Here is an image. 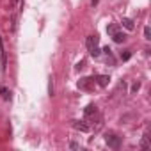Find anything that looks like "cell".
I'll return each mask as SVG.
<instances>
[{"mask_svg":"<svg viewBox=\"0 0 151 151\" xmlns=\"http://www.w3.org/2000/svg\"><path fill=\"white\" fill-rule=\"evenodd\" d=\"M105 142H107V146L112 147V149H119V147H121V137H117V135L112 133V132L105 135Z\"/></svg>","mask_w":151,"mask_h":151,"instance_id":"obj_1","label":"cell"},{"mask_svg":"<svg viewBox=\"0 0 151 151\" xmlns=\"http://www.w3.org/2000/svg\"><path fill=\"white\" fill-rule=\"evenodd\" d=\"M93 82H94V78H80L77 85H78L80 91H91L93 89Z\"/></svg>","mask_w":151,"mask_h":151,"instance_id":"obj_2","label":"cell"},{"mask_svg":"<svg viewBox=\"0 0 151 151\" xmlns=\"http://www.w3.org/2000/svg\"><path fill=\"white\" fill-rule=\"evenodd\" d=\"M0 62H2V73H6L7 71V55H6V48H4L2 37H0Z\"/></svg>","mask_w":151,"mask_h":151,"instance_id":"obj_3","label":"cell"},{"mask_svg":"<svg viewBox=\"0 0 151 151\" xmlns=\"http://www.w3.org/2000/svg\"><path fill=\"white\" fill-rule=\"evenodd\" d=\"M98 114V107L96 105H87V107H85V109H84V116L85 117H93V116H96Z\"/></svg>","mask_w":151,"mask_h":151,"instance_id":"obj_4","label":"cell"},{"mask_svg":"<svg viewBox=\"0 0 151 151\" xmlns=\"http://www.w3.org/2000/svg\"><path fill=\"white\" fill-rule=\"evenodd\" d=\"M71 123H73V128H75V130H78V132H89L91 130V126L85 124L84 121H71Z\"/></svg>","mask_w":151,"mask_h":151,"instance_id":"obj_5","label":"cell"},{"mask_svg":"<svg viewBox=\"0 0 151 151\" xmlns=\"http://www.w3.org/2000/svg\"><path fill=\"white\" fill-rule=\"evenodd\" d=\"M109 82H110V77L109 75H98L96 77V84L100 85V87H107Z\"/></svg>","mask_w":151,"mask_h":151,"instance_id":"obj_6","label":"cell"},{"mask_svg":"<svg viewBox=\"0 0 151 151\" xmlns=\"http://www.w3.org/2000/svg\"><path fill=\"white\" fill-rule=\"evenodd\" d=\"M112 39H114V43H124V41H126V34L117 30V32L112 34Z\"/></svg>","mask_w":151,"mask_h":151,"instance_id":"obj_7","label":"cell"},{"mask_svg":"<svg viewBox=\"0 0 151 151\" xmlns=\"http://www.w3.org/2000/svg\"><path fill=\"white\" fill-rule=\"evenodd\" d=\"M123 27L126 29V30H133L135 29V23H133V20H130V18H123Z\"/></svg>","mask_w":151,"mask_h":151,"instance_id":"obj_8","label":"cell"},{"mask_svg":"<svg viewBox=\"0 0 151 151\" xmlns=\"http://www.w3.org/2000/svg\"><path fill=\"white\" fill-rule=\"evenodd\" d=\"M85 45H87L89 50H91L93 46H96V45H98V36H89L87 39H85Z\"/></svg>","mask_w":151,"mask_h":151,"instance_id":"obj_9","label":"cell"},{"mask_svg":"<svg viewBox=\"0 0 151 151\" xmlns=\"http://www.w3.org/2000/svg\"><path fill=\"white\" fill-rule=\"evenodd\" d=\"M151 147V144H149V137H147V133L142 137V140H140V149H149Z\"/></svg>","mask_w":151,"mask_h":151,"instance_id":"obj_10","label":"cell"},{"mask_svg":"<svg viewBox=\"0 0 151 151\" xmlns=\"http://www.w3.org/2000/svg\"><path fill=\"white\" fill-rule=\"evenodd\" d=\"M0 94H2L4 100H9V98H11V93H9L7 87H0Z\"/></svg>","mask_w":151,"mask_h":151,"instance_id":"obj_11","label":"cell"},{"mask_svg":"<svg viewBox=\"0 0 151 151\" xmlns=\"http://www.w3.org/2000/svg\"><path fill=\"white\" fill-rule=\"evenodd\" d=\"M89 53H91L93 57H100V53H101V50H100L98 46H93V48L89 50Z\"/></svg>","mask_w":151,"mask_h":151,"instance_id":"obj_12","label":"cell"},{"mask_svg":"<svg viewBox=\"0 0 151 151\" xmlns=\"http://www.w3.org/2000/svg\"><path fill=\"white\" fill-rule=\"evenodd\" d=\"M144 39H146V41L151 39V29H149V27H144Z\"/></svg>","mask_w":151,"mask_h":151,"instance_id":"obj_13","label":"cell"},{"mask_svg":"<svg viewBox=\"0 0 151 151\" xmlns=\"http://www.w3.org/2000/svg\"><path fill=\"white\" fill-rule=\"evenodd\" d=\"M130 57H132V52H130V50H126V52H121V59H123V60H128Z\"/></svg>","mask_w":151,"mask_h":151,"instance_id":"obj_14","label":"cell"},{"mask_svg":"<svg viewBox=\"0 0 151 151\" xmlns=\"http://www.w3.org/2000/svg\"><path fill=\"white\" fill-rule=\"evenodd\" d=\"M117 30H119L117 25H109V27H107V32H109V34H114V32H117Z\"/></svg>","mask_w":151,"mask_h":151,"instance_id":"obj_15","label":"cell"},{"mask_svg":"<svg viewBox=\"0 0 151 151\" xmlns=\"http://www.w3.org/2000/svg\"><path fill=\"white\" fill-rule=\"evenodd\" d=\"M48 94L53 96V78L50 77V82H48Z\"/></svg>","mask_w":151,"mask_h":151,"instance_id":"obj_16","label":"cell"},{"mask_svg":"<svg viewBox=\"0 0 151 151\" xmlns=\"http://www.w3.org/2000/svg\"><path fill=\"white\" fill-rule=\"evenodd\" d=\"M139 89H140V82H135V84L132 85V93H137Z\"/></svg>","mask_w":151,"mask_h":151,"instance_id":"obj_17","label":"cell"},{"mask_svg":"<svg viewBox=\"0 0 151 151\" xmlns=\"http://www.w3.org/2000/svg\"><path fill=\"white\" fill-rule=\"evenodd\" d=\"M70 147H71V149H78V147H80V144H78V142H73V140H71V142H70Z\"/></svg>","mask_w":151,"mask_h":151,"instance_id":"obj_18","label":"cell"},{"mask_svg":"<svg viewBox=\"0 0 151 151\" xmlns=\"http://www.w3.org/2000/svg\"><path fill=\"white\" fill-rule=\"evenodd\" d=\"M84 66H85V60H82V62H78V64H77V71H80V70H82Z\"/></svg>","mask_w":151,"mask_h":151,"instance_id":"obj_19","label":"cell"},{"mask_svg":"<svg viewBox=\"0 0 151 151\" xmlns=\"http://www.w3.org/2000/svg\"><path fill=\"white\" fill-rule=\"evenodd\" d=\"M103 52H105L107 55H110V48H109V46H105V48H103Z\"/></svg>","mask_w":151,"mask_h":151,"instance_id":"obj_20","label":"cell"},{"mask_svg":"<svg viewBox=\"0 0 151 151\" xmlns=\"http://www.w3.org/2000/svg\"><path fill=\"white\" fill-rule=\"evenodd\" d=\"M16 2H18V0H13V6H14V4H16Z\"/></svg>","mask_w":151,"mask_h":151,"instance_id":"obj_21","label":"cell"}]
</instances>
